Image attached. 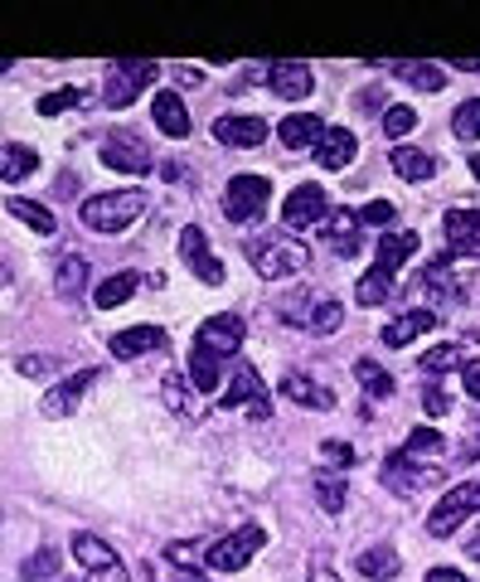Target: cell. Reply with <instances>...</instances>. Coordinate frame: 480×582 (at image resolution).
Masks as SVG:
<instances>
[{"instance_id":"1","label":"cell","mask_w":480,"mask_h":582,"mask_svg":"<svg viewBox=\"0 0 480 582\" xmlns=\"http://www.w3.org/2000/svg\"><path fill=\"white\" fill-rule=\"evenodd\" d=\"M243 316H233V311H218V316H209L200 330H194V345H190V389L194 393H214L218 383H224V364L243 350Z\"/></svg>"},{"instance_id":"2","label":"cell","mask_w":480,"mask_h":582,"mask_svg":"<svg viewBox=\"0 0 480 582\" xmlns=\"http://www.w3.org/2000/svg\"><path fill=\"white\" fill-rule=\"evenodd\" d=\"M141 214H146V194L141 190L92 194V200H83V210H78V218L92 228V233H127Z\"/></svg>"},{"instance_id":"3","label":"cell","mask_w":480,"mask_h":582,"mask_svg":"<svg viewBox=\"0 0 480 582\" xmlns=\"http://www.w3.org/2000/svg\"><path fill=\"white\" fill-rule=\"evenodd\" d=\"M248 257H253L257 277L281 282V277H296L301 267L311 263V248L296 243V238H287V233H273V238H253V243H248Z\"/></svg>"},{"instance_id":"4","label":"cell","mask_w":480,"mask_h":582,"mask_svg":"<svg viewBox=\"0 0 480 582\" xmlns=\"http://www.w3.org/2000/svg\"><path fill=\"white\" fill-rule=\"evenodd\" d=\"M155 78H161V64H151V59H122V64L108 68V83H102V102H108L112 112L131 107V102H137Z\"/></svg>"},{"instance_id":"5","label":"cell","mask_w":480,"mask_h":582,"mask_svg":"<svg viewBox=\"0 0 480 582\" xmlns=\"http://www.w3.org/2000/svg\"><path fill=\"white\" fill-rule=\"evenodd\" d=\"M218 403H224L228 413H233V408H248V418H253V422H267V418H273V393H267L263 374H257L253 364H238Z\"/></svg>"},{"instance_id":"6","label":"cell","mask_w":480,"mask_h":582,"mask_svg":"<svg viewBox=\"0 0 480 582\" xmlns=\"http://www.w3.org/2000/svg\"><path fill=\"white\" fill-rule=\"evenodd\" d=\"M476 509H480V481L456 485V491H446L442 501L432 505V515H427V534H432V539H452L456 529L476 515Z\"/></svg>"},{"instance_id":"7","label":"cell","mask_w":480,"mask_h":582,"mask_svg":"<svg viewBox=\"0 0 480 582\" xmlns=\"http://www.w3.org/2000/svg\"><path fill=\"white\" fill-rule=\"evenodd\" d=\"M379 476H383V485H389L393 495H417V491H427V485H442V466H427V461H417V456H408V452L383 456Z\"/></svg>"},{"instance_id":"8","label":"cell","mask_w":480,"mask_h":582,"mask_svg":"<svg viewBox=\"0 0 480 582\" xmlns=\"http://www.w3.org/2000/svg\"><path fill=\"white\" fill-rule=\"evenodd\" d=\"M73 554L83 564V582H131L117 548H108L98 534H73Z\"/></svg>"},{"instance_id":"9","label":"cell","mask_w":480,"mask_h":582,"mask_svg":"<svg viewBox=\"0 0 480 582\" xmlns=\"http://www.w3.org/2000/svg\"><path fill=\"white\" fill-rule=\"evenodd\" d=\"M267 200H273V180H263V175H233L224 190V210L233 224H253V218H263Z\"/></svg>"},{"instance_id":"10","label":"cell","mask_w":480,"mask_h":582,"mask_svg":"<svg viewBox=\"0 0 480 582\" xmlns=\"http://www.w3.org/2000/svg\"><path fill=\"white\" fill-rule=\"evenodd\" d=\"M263 544H267V529L243 524V529H233V534H224V539H218V544L209 548V558H204V564L214 568V573H238V568H248V558H253Z\"/></svg>"},{"instance_id":"11","label":"cell","mask_w":480,"mask_h":582,"mask_svg":"<svg viewBox=\"0 0 480 582\" xmlns=\"http://www.w3.org/2000/svg\"><path fill=\"white\" fill-rule=\"evenodd\" d=\"M102 165L122 170V175H146L155 161H151V146H146L137 131H112V137L102 141Z\"/></svg>"},{"instance_id":"12","label":"cell","mask_w":480,"mask_h":582,"mask_svg":"<svg viewBox=\"0 0 480 582\" xmlns=\"http://www.w3.org/2000/svg\"><path fill=\"white\" fill-rule=\"evenodd\" d=\"M180 257H185V267H190V273L200 277L204 287H218V282H224V263L209 253V233H204L200 224H185V228H180Z\"/></svg>"},{"instance_id":"13","label":"cell","mask_w":480,"mask_h":582,"mask_svg":"<svg viewBox=\"0 0 480 582\" xmlns=\"http://www.w3.org/2000/svg\"><path fill=\"white\" fill-rule=\"evenodd\" d=\"M442 228H446V253H452V263L456 257H480V210H446L442 218Z\"/></svg>"},{"instance_id":"14","label":"cell","mask_w":480,"mask_h":582,"mask_svg":"<svg viewBox=\"0 0 480 582\" xmlns=\"http://www.w3.org/2000/svg\"><path fill=\"white\" fill-rule=\"evenodd\" d=\"M281 224L287 228H311V224H326V190L320 185H296L281 204Z\"/></svg>"},{"instance_id":"15","label":"cell","mask_w":480,"mask_h":582,"mask_svg":"<svg viewBox=\"0 0 480 582\" xmlns=\"http://www.w3.org/2000/svg\"><path fill=\"white\" fill-rule=\"evenodd\" d=\"M92 374L98 369H78V374H68L64 383H54V389L39 398V413H45V418H68V413L83 403V393L92 389Z\"/></svg>"},{"instance_id":"16","label":"cell","mask_w":480,"mask_h":582,"mask_svg":"<svg viewBox=\"0 0 480 582\" xmlns=\"http://www.w3.org/2000/svg\"><path fill=\"white\" fill-rule=\"evenodd\" d=\"M165 345V330L161 326H127L117 330V336H108V355L112 359H141L151 355V350Z\"/></svg>"},{"instance_id":"17","label":"cell","mask_w":480,"mask_h":582,"mask_svg":"<svg viewBox=\"0 0 480 582\" xmlns=\"http://www.w3.org/2000/svg\"><path fill=\"white\" fill-rule=\"evenodd\" d=\"M263 78H267V88H273L281 102H301V98H311V88H316L311 64H273Z\"/></svg>"},{"instance_id":"18","label":"cell","mask_w":480,"mask_h":582,"mask_svg":"<svg viewBox=\"0 0 480 582\" xmlns=\"http://www.w3.org/2000/svg\"><path fill=\"white\" fill-rule=\"evenodd\" d=\"M326 122L316 117V112H291V117L277 122V141L287 146V151H306V146H320V137H326Z\"/></svg>"},{"instance_id":"19","label":"cell","mask_w":480,"mask_h":582,"mask_svg":"<svg viewBox=\"0 0 480 582\" xmlns=\"http://www.w3.org/2000/svg\"><path fill=\"white\" fill-rule=\"evenodd\" d=\"M214 141H224V146H238V151H253V146H263L267 141V122L263 117H218L214 122Z\"/></svg>"},{"instance_id":"20","label":"cell","mask_w":480,"mask_h":582,"mask_svg":"<svg viewBox=\"0 0 480 582\" xmlns=\"http://www.w3.org/2000/svg\"><path fill=\"white\" fill-rule=\"evenodd\" d=\"M427 330H437V311L417 306V311H403V316H393L389 326L379 330V340H383V345H393V350H403V345H408V340L427 336Z\"/></svg>"},{"instance_id":"21","label":"cell","mask_w":480,"mask_h":582,"mask_svg":"<svg viewBox=\"0 0 480 582\" xmlns=\"http://www.w3.org/2000/svg\"><path fill=\"white\" fill-rule=\"evenodd\" d=\"M354 155H359V137H354L350 127H330L326 137H320V146H316L320 170H350Z\"/></svg>"},{"instance_id":"22","label":"cell","mask_w":480,"mask_h":582,"mask_svg":"<svg viewBox=\"0 0 480 582\" xmlns=\"http://www.w3.org/2000/svg\"><path fill=\"white\" fill-rule=\"evenodd\" d=\"M151 117H155V127H161L170 141H185V137H190V107H185L180 92H155Z\"/></svg>"},{"instance_id":"23","label":"cell","mask_w":480,"mask_h":582,"mask_svg":"<svg viewBox=\"0 0 480 582\" xmlns=\"http://www.w3.org/2000/svg\"><path fill=\"white\" fill-rule=\"evenodd\" d=\"M417 253V233H408V228H393V233H383V243H379V257H374V273L379 277H399V267L408 263V257Z\"/></svg>"},{"instance_id":"24","label":"cell","mask_w":480,"mask_h":582,"mask_svg":"<svg viewBox=\"0 0 480 582\" xmlns=\"http://www.w3.org/2000/svg\"><path fill=\"white\" fill-rule=\"evenodd\" d=\"M287 320H296L306 336H336L340 320H344V306L336 296H316L306 311H301V316H287Z\"/></svg>"},{"instance_id":"25","label":"cell","mask_w":480,"mask_h":582,"mask_svg":"<svg viewBox=\"0 0 480 582\" xmlns=\"http://www.w3.org/2000/svg\"><path fill=\"white\" fill-rule=\"evenodd\" d=\"M320 233H326V243L336 248L340 257H354V253H359V214H350V210L326 214V224H320Z\"/></svg>"},{"instance_id":"26","label":"cell","mask_w":480,"mask_h":582,"mask_svg":"<svg viewBox=\"0 0 480 582\" xmlns=\"http://www.w3.org/2000/svg\"><path fill=\"white\" fill-rule=\"evenodd\" d=\"M389 165L399 170V180H408V185H427L437 175V161L427 151H417V146H393Z\"/></svg>"},{"instance_id":"27","label":"cell","mask_w":480,"mask_h":582,"mask_svg":"<svg viewBox=\"0 0 480 582\" xmlns=\"http://www.w3.org/2000/svg\"><path fill=\"white\" fill-rule=\"evenodd\" d=\"M281 393H287L291 403H301V408H336V393H330L326 383L306 379V374H287V379H281Z\"/></svg>"},{"instance_id":"28","label":"cell","mask_w":480,"mask_h":582,"mask_svg":"<svg viewBox=\"0 0 480 582\" xmlns=\"http://www.w3.org/2000/svg\"><path fill=\"white\" fill-rule=\"evenodd\" d=\"M29 170H39V151H29L25 141H5V146H0V180L20 185Z\"/></svg>"},{"instance_id":"29","label":"cell","mask_w":480,"mask_h":582,"mask_svg":"<svg viewBox=\"0 0 480 582\" xmlns=\"http://www.w3.org/2000/svg\"><path fill=\"white\" fill-rule=\"evenodd\" d=\"M354 568H359L369 582H393L399 578V554H393L389 544H379V548H364L359 558H354Z\"/></svg>"},{"instance_id":"30","label":"cell","mask_w":480,"mask_h":582,"mask_svg":"<svg viewBox=\"0 0 480 582\" xmlns=\"http://www.w3.org/2000/svg\"><path fill=\"white\" fill-rule=\"evenodd\" d=\"M88 287V257L83 253H64L59 257V273H54V291L59 296H78Z\"/></svg>"},{"instance_id":"31","label":"cell","mask_w":480,"mask_h":582,"mask_svg":"<svg viewBox=\"0 0 480 582\" xmlns=\"http://www.w3.org/2000/svg\"><path fill=\"white\" fill-rule=\"evenodd\" d=\"M146 282V277H137V273H117V277H108V282L98 287V296H92V306L98 311H117L122 301H131V291H137Z\"/></svg>"},{"instance_id":"32","label":"cell","mask_w":480,"mask_h":582,"mask_svg":"<svg viewBox=\"0 0 480 582\" xmlns=\"http://www.w3.org/2000/svg\"><path fill=\"white\" fill-rule=\"evenodd\" d=\"M466 345H437V350H427L422 355V364H417V369H422V379H442L446 369H466Z\"/></svg>"},{"instance_id":"33","label":"cell","mask_w":480,"mask_h":582,"mask_svg":"<svg viewBox=\"0 0 480 582\" xmlns=\"http://www.w3.org/2000/svg\"><path fill=\"white\" fill-rule=\"evenodd\" d=\"M5 210H10V214H15V218H20V224H25V228H35V233H54V228H59V218H54V214H49V204H35V200H20V194H15V200H10V204H5Z\"/></svg>"},{"instance_id":"34","label":"cell","mask_w":480,"mask_h":582,"mask_svg":"<svg viewBox=\"0 0 480 582\" xmlns=\"http://www.w3.org/2000/svg\"><path fill=\"white\" fill-rule=\"evenodd\" d=\"M393 73H399L403 83H413L417 92H442L446 88V73L437 64H413V59H408V64H393Z\"/></svg>"},{"instance_id":"35","label":"cell","mask_w":480,"mask_h":582,"mask_svg":"<svg viewBox=\"0 0 480 582\" xmlns=\"http://www.w3.org/2000/svg\"><path fill=\"white\" fill-rule=\"evenodd\" d=\"M354 379L364 383V393H369V398H393V374L383 369V364L359 359V364H354Z\"/></svg>"},{"instance_id":"36","label":"cell","mask_w":480,"mask_h":582,"mask_svg":"<svg viewBox=\"0 0 480 582\" xmlns=\"http://www.w3.org/2000/svg\"><path fill=\"white\" fill-rule=\"evenodd\" d=\"M389 296H393V282L389 277H379L374 267L359 277V287H354V301H359V306H383Z\"/></svg>"},{"instance_id":"37","label":"cell","mask_w":480,"mask_h":582,"mask_svg":"<svg viewBox=\"0 0 480 582\" xmlns=\"http://www.w3.org/2000/svg\"><path fill=\"white\" fill-rule=\"evenodd\" d=\"M344 501H350V491H344L340 476H316V505L326 509V515H340Z\"/></svg>"},{"instance_id":"38","label":"cell","mask_w":480,"mask_h":582,"mask_svg":"<svg viewBox=\"0 0 480 582\" xmlns=\"http://www.w3.org/2000/svg\"><path fill=\"white\" fill-rule=\"evenodd\" d=\"M83 102H88V92L83 88H59V92H49V98H39L35 107H39V117H59V112L83 107Z\"/></svg>"},{"instance_id":"39","label":"cell","mask_w":480,"mask_h":582,"mask_svg":"<svg viewBox=\"0 0 480 582\" xmlns=\"http://www.w3.org/2000/svg\"><path fill=\"white\" fill-rule=\"evenodd\" d=\"M452 131H456L462 141H480V98L462 102V107L452 112Z\"/></svg>"},{"instance_id":"40","label":"cell","mask_w":480,"mask_h":582,"mask_svg":"<svg viewBox=\"0 0 480 582\" xmlns=\"http://www.w3.org/2000/svg\"><path fill=\"white\" fill-rule=\"evenodd\" d=\"M359 224L364 228H383V233H393V224H399V210H393L389 200H369L359 210Z\"/></svg>"},{"instance_id":"41","label":"cell","mask_w":480,"mask_h":582,"mask_svg":"<svg viewBox=\"0 0 480 582\" xmlns=\"http://www.w3.org/2000/svg\"><path fill=\"white\" fill-rule=\"evenodd\" d=\"M442 446H446V442H442V432H437V428H413V432H408V442H403V452L422 461V456L442 452Z\"/></svg>"},{"instance_id":"42","label":"cell","mask_w":480,"mask_h":582,"mask_svg":"<svg viewBox=\"0 0 480 582\" xmlns=\"http://www.w3.org/2000/svg\"><path fill=\"white\" fill-rule=\"evenodd\" d=\"M161 398H165V408H170V413H180V418H194V413H200V408H194V398H190V393L180 389V379H175V374L161 383Z\"/></svg>"},{"instance_id":"43","label":"cell","mask_w":480,"mask_h":582,"mask_svg":"<svg viewBox=\"0 0 480 582\" xmlns=\"http://www.w3.org/2000/svg\"><path fill=\"white\" fill-rule=\"evenodd\" d=\"M54 568H59L54 548H39V554H29V558H25L20 578H25V582H39V578H54Z\"/></svg>"},{"instance_id":"44","label":"cell","mask_w":480,"mask_h":582,"mask_svg":"<svg viewBox=\"0 0 480 582\" xmlns=\"http://www.w3.org/2000/svg\"><path fill=\"white\" fill-rule=\"evenodd\" d=\"M413 127H417V112L413 107H389V112H383V131H389V141H403Z\"/></svg>"},{"instance_id":"45","label":"cell","mask_w":480,"mask_h":582,"mask_svg":"<svg viewBox=\"0 0 480 582\" xmlns=\"http://www.w3.org/2000/svg\"><path fill=\"white\" fill-rule=\"evenodd\" d=\"M209 548H214V544H200V539H194V544H170V548H165V558H170V564H180V568H190V564H200V558H209Z\"/></svg>"},{"instance_id":"46","label":"cell","mask_w":480,"mask_h":582,"mask_svg":"<svg viewBox=\"0 0 480 582\" xmlns=\"http://www.w3.org/2000/svg\"><path fill=\"white\" fill-rule=\"evenodd\" d=\"M422 408H427V418L446 413V389H442V379H422Z\"/></svg>"},{"instance_id":"47","label":"cell","mask_w":480,"mask_h":582,"mask_svg":"<svg viewBox=\"0 0 480 582\" xmlns=\"http://www.w3.org/2000/svg\"><path fill=\"white\" fill-rule=\"evenodd\" d=\"M15 369L25 374V379H49V374H54V355H25Z\"/></svg>"},{"instance_id":"48","label":"cell","mask_w":480,"mask_h":582,"mask_svg":"<svg viewBox=\"0 0 480 582\" xmlns=\"http://www.w3.org/2000/svg\"><path fill=\"white\" fill-rule=\"evenodd\" d=\"M320 452H326L330 466H354V461H359V452H354V446H344V442H326Z\"/></svg>"},{"instance_id":"49","label":"cell","mask_w":480,"mask_h":582,"mask_svg":"<svg viewBox=\"0 0 480 582\" xmlns=\"http://www.w3.org/2000/svg\"><path fill=\"white\" fill-rule=\"evenodd\" d=\"M462 383H466V398L480 403V359H471V364L462 369Z\"/></svg>"},{"instance_id":"50","label":"cell","mask_w":480,"mask_h":582,"mask_svg":"<svg viewBox=\"0 0 480 582\" xmlns=\"http://www.w3.org/2000/svg\"><path fill=\"white\" fill-rule=\"evenodd\" d=\"M422 582H466V573L462 568H427Z\"/></svg>"},{"instance_id":"51","label":"cell","mask_w":480,"mask_h":582,"mask_svg":"<svg viewBox=\"0 0 480 582\" xmlns=\"http://www.w3.org/2000/svg\"><path fill=\"white\" fill-rule=\"evenodd\" d=\"M175 83H180V88H200L204 73L200 68H175Z\"/></svg>"},{"instance_id":"52","label":"cell","mask_w":480,"mask_h":582,"mask_svg":"<svg viewBox=\"0 0 480 582\" xmlns=\"http://www.w3.org/2000/svg\"><path fill=\"white\" fill-rule=\"evenodd\" d=\"M311 582H336V573H330V568H326V558H320V564L311 568Z\"/></svg>"},{"instance_id":"53","label":"cell","mask_w":480,"mask_h":582,"mask_svg":"<svg viewBox=\"0 0 480 582\" xmlns=\"http://www.w3.org/2000/svg\"><path fill=\"white\" fill-rule=\"evenodd\" d=\"M466 558H476V564H480V524H476V534L466 539Z\"/></svg>"},{"instance_id":"54","label":"cell","mask_w":480,"mask_h":582,"mask_svg":"<svg viewBox=\"0 0 480 582\" xmlns=\"http://www.w3.org/2000/svg\"><path fill=\"white\" fill-rule=\"evenodd\" d=\"M452 64L462 68V73H480V59H452Z\"/></svg>"},{"instance_id":"55","label":"cell","mask_w":480,"mask_h":582,"mask_svg":"<svg viewBox=\"0 0 480 582\" xmlns=\"http://www.w3.org/2000/svg\"><path fill=\"white\" fill-rule=\"evenodd\" d=\"M170 582H204L200 573H190V568H175V578Z\"/></svg>"},{"instance_id":"56","label":"cell","mask_w":480,"mask_h":582,"mask_svg":"<svg viewBox=\"0 0 480 582\" xmlns=\"http://www.w3.org/2000/svg\"><path fill=\"white\" fill-rule=\"evenodd\" d=\"M471 175L480 180V151H471Z\"/></svg>"}]
</instances>
